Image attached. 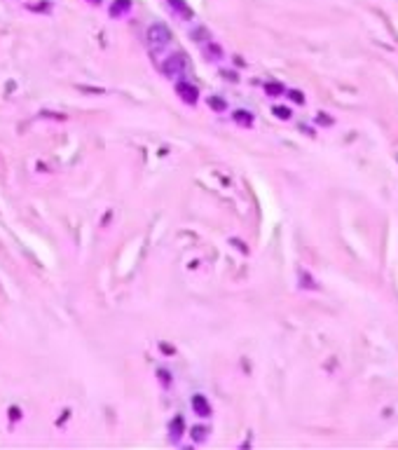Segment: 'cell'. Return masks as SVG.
I'll return each mask as SVG.
<instances>
[{"mask_svg":"<svg viewBox=\"0 0 398 450\" xmlns=\"http://www.w3.org/2000/svg\"><path fill=\"white\" fill-rule=\"evenodd\" d=\"M169 40H171V31L164 24H152L148 28V43L152 45V50H160L164 45H169Z\"/></svg>","mask_w":398,"mask_h":450,"instance_id":"1","label":"cell"},{"mask_svg":"<svg viewBox=\"0 0 398 450\" xmlns=\"http://www.w3.org/2000/svg\"><path fill=\"white\" fill-rule=\"evenodd\" d=\"M185 68H187V64H185L183 54H173V56H169V59L164 61L162 73L166 75V77H178L181 73H185Z\"/></svg>","mask_w":398,"mask_h":450,"instance_id":"2","label":"cell"},{"mask_svg":"<svg viewBox=\"0 0 398 450\" xmlns=\"http://www.w3.org/2000/svg\"><path fill=\"white\" fill-rule=\"evenodd\" d=\"M176 94L183 99L185 103H197V97H199L197 94V87L190 85V82H178L176 85Z\"/></svg>","mask_w":398,"mask_h":450,"instance_id":"3","label":"cell"},{"mask_svg":"<svg viewBox=\"0 0 398 450\" xmlns=\"http://www.w3.org/2000/svg\"><path fill=\"white\" fill-rule=\"evenodd\" d=\"M192 410L199 415V418H209V415H211V406H209V401H206L202 394L192 397Z\"/></svg>","mask_w":398,"mask_h":450,"instance_id":"4","label":"cell"},{"mask_svg":"<svg viewBox=\"0 0 398 450\" xmlns=\"http://www.w3.org/2000/svg\"><path fill=\"white\" fill-rule=\"evenodd\" d=\"M169 7H173L176 14H181L183 19H192V10H190V5L185 0H169Z\"/></svg>","mask_w":398,"mask_h":450,"instance_id":"5","label":"cell"},{"mask_svg":"<svg viewBox=\"0 0 398 450\" xmlns=\"http://www.w3.org/2000/svg\"><path fill=\"white\" fill-rule=\"evenodd\" d=\"M131 10V0H115L110 5V17H122Z\"/></svg>","mask_w":398,"mask_h":450,"instance_id":"6","label":"cell"},{"mask_svg":"<svg viewBox=\"0 0 398 450\" xmlns=\"http://www.w3.org/2000/svg\"><path fill=\"white\" fill-rule=\"evenodd\" d=\"M232 118H234V122L241 125V127H251V125H253V115H251L248 110H237Z\"/></svg>","mask_w":398,"mask_h":450,"instance_id":"7","label":"cell"},{"mask_svg":"<svg viewBox=\"0 0 398 450\" xmlns=\"http://www.w3.org/2000/svg\"><path fill=\"white\" fill-rule=\"evenodd\" d=\"M26 7L31 12H45L47 14V12H52V2L49 0H40V5H26Z\"/></svg>","mask_w":398,"mask_h":450,"instance_id":"8","label":"cell"},{"mask_svg":"<svg viewBox=\"0 0 398 450\" xmlns=\"http://www.w3.org/2000/svg\"><path fill=\"white\" fill-rule=\"evenodd\" d=\"M265 92L274 97V94H281V92H283V87H281L279 82H267V85H265Z\"/></svg>","mask_w":398,"mask_h":450,"instance_id":"9","label":"cell"},{"mask_svg":"<svg viewBox=\"0 0 398 450\" xmlns=\"http://www.w3.org/2000/svg\"><path fill=\"white\" fill-rule=\"evenodd\" d=\"M206 434H209V431H206L204 427H194V429H192V439H194V441H199V443H202V441L206 439Z\"/></svg>","mask_w":398,"mask_h":450,"instance_id":"10","label":"cell"},{"mask_svg":"<svg viewBox=\"0 0 398 450\" xmlns=\"http://www.w3.org/2000/svg\"><path fill=\"white\" fill-rule=\"evenodd\" d=\"M274 115H277L279 120H288V118H291V110H288V108L277 106V108H274Z\"/></svg>","mask_w":398,"mask_h":450,"instance_id":"11","label":"cell"},{"mask_svg":"<svg viewBox=\"0 0 398 450\" xmlns=\"http://www.w3.org/2000/svg\"><path fill=\"white\" fill-rule=\"evenodd\" d=\"M209 106L215 108V110H223V108H225V101H220V99L211 97V99H209Z\"/></svg>","mask_w":398,"mask_h":450,"instance_id":"12","label":"cell"},{"mask_svg":"<svg viewBox=\"0 0 398 450\" xmlns=\"http://www.w3.org/2000/svg\"><path fill=\"white\" fill-rule=\"evenodd\" d=\"M291 97L295 99V101H298V103H304V97H302L300 92H291Z\"/></svg>","mask_w":398,"mask_h":450,"instance_id":"13","label":"cell"},{"mask_svg":"<svg viewBox=\"0 0 398 450\" xmlns=\"http://www.w3.org/2000/svg\"><path fill=\"white\" fill-rule=\"evenodd\" d=\"M87 2H92V5H98V2H101V0H87Z\"/></svg>","mask_w":398,"mask_h":450,"instance_id":"14","label":"cell"}]
</instances>
